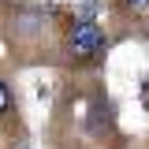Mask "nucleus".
<instances>
[{
	"label": "nucleus",
	"instance_id": "423d86ee",
	"mask_svg": "<svg viewBox=\"0 0 149 149\" xmlns=\"http://www.w3.org/2000/svg\"><path fill=\"white\" fill-rule=\"evenodd\" d=\"M127 8H149V0H123Z\"/></svg>",
	"mask_w": 149,
	"mask_h": 149
},
{
	"label": "nucleus",
	"instance_id": "f257e3e1",
	"mask_svg": "<svg viewBox=\"0 0 149 149\" xmlns=\"http://www.w3.org/2000/svg\"><path fill=\"white\" fill-rule=\"evenodd\" d=\"M67 49H71L74 60H93V56L104 49V30L97 26V22H74L71 34H67Z\"/></svg>",
	"mask_w": 149,
	"mask_h": 149
},
{
	"label": "nucleus",
	"instance_id": "7ed1b4c3",
	"mask_svg": "<svg viewBox=\"0 0 149 149\" xmlns=\"http://www.w3.org/2000/svg\"><path fill=\"white\" fill-rule=\"evenodd\" d=\"M86 127H90L93 134L104 130V104H101V101H93V104H90V119H86Z\"/></svg>",
	"mask_w": 149,
	"mask_h": 149
},
{
	"label": "nucleus",
	"instance_id": "39448f33",
	"mask_svg": "<svg viewBox=\"0 0 149 149\" xmlns=\"http://www.w3.org/2000/svg\"><path fill=\"white\" fill-rule=\"evenodd\" d=\"M11 108V90H8V82H0V116Z\"/></svg>",
	"mask_w": 149,
	"mask_h": 149
},
{
	"label": "nucleus",
	"instance_id": "20e7f679",
	"mask_svg": "<svg viewBox=\"0 0 149 149\" xmlns=\"http://www.w3.org/2000/svg\"><path fill=\"white\" fill-rule=\"evenodd\" d=\"M97 11H101V4H93V0L78 4V19H82V22H93V19H97Z\"/></svg>",
	"mask_w": 149,
	"mask_h": 149
},
{
	"label": "nucleus",
	"instance_id": "f03ea898",
	"mask_svg": "<svg viewBox=\"0 0 149 149\" xmlns=\"http://www.w3.org/2000/svg\"><path fill=\"white\" fill-rule=\"evenodd\" d=\"M41 22H45L41 11H22V15L15 19V30H19V34H37V30H41Z\"/></svg>",
	"mask_w": 149,
	"mask_h": 149
}]
</instances>
